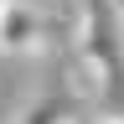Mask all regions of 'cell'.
Masks as SVG:
<instances>
[{
    "mask_svg": "<svg viewBox=\"0 0 124 124\" xmlns=\"http://www.w3.org/2000/svg\"><path fill=\"white\" fill-rule=\"evenodd\" d=\"M78 62L98 98L124 114V31L114 0H78Z\"/></svg>",
    "mask_w": 124,
    "mask_h": 124,
    "instance_id": "6da1fadb",
    "label": "cell"
},
{
    "mask_svg": "<svg viewBox=\"0 0 124 124\" xmlns=\"http://www.w3.org/2000/svg\"><path fill=\"white\" fill-rule=\"evenodd\" d=\"M98 124H124V114H114V108H108V114H103Z\"/></svg>",
    "mask_w": 124,
    "mask_h": 124,
    "instance_id": "3957f363",
    "label": "cell"
},
{
    "mask_svg": "<svg viewBox=\"0 0 124 124\" xmlns=\"http://www.w3.org/2000/svg\"><path fill=\"white\" fill-rule=\"evenodd\" d=\"M41 41H46L41 10L31 0H0V52L26 57V52H41Z\"/></svg>",
    "mask_w": 124,
    "mask_h": 124,
    "instance_id": "7a4b0ae2",
    "label": "cell"
}]
</instances>
